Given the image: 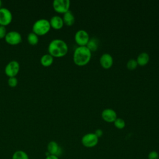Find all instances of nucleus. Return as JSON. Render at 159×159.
I'll list each match as a JSON object with an SVG mask.
<instances>
[{
  "mask_svg": "<svg viewBox=\"0 0 159 159\" xmlns=\"http://www.w3.org/2000/svg\"><path fill=\"white\" fill-rule=\"evenodd\" d=\"M158 159H159V158H158Z\"/></svg>",
  "mask_w": 159,
  "mask_h": 159,
  "instance_id": "obj_28",
  "label": "nucleus"
},
{
  "mask_svg": "<svg viewBox=\"0 0 159 159\" xmlns=\"http://www.w3.org/2000/svg\"><path fill=\"white\" fill-rule=\"evenodd\" d=\"M1 6H2V1L0 0V9L2 7Z\"/></svg>",
  "mask_w": 159,
  "mask_h": 159,
  "instance_id": "obj_27",
  "label": "nucleus"
},
{
  "mask_svg": "<svg viewBox=\"0 0 159 159\" xmlns=\"http://www.w3.org/2000/svg\"><path fill=\"white\" fill-rule=\"evenodd\" d=\"M6 28L4 26L0 25V39L5 38L6 34H7Z\"/></svg>",
  "mask_w": 159,
  "mask_h": 159,
  "instance_id": "obj_24",
  "label": "nucleus"
},
{
  "mask_svg": "<svg viewBox=\"0 0 159 159\" xmlns=\"http://www.w3.org/2000/svg\"><path fill=\"white\" fill-rule=\"evenodd\" d=\"M7 84L11 88L16 87L18 84V80L16 77H11L9 78L7 80Z\"/></svg>",
  "mask_w": 159,
  "mask_h": 159,
  "instance_id": "obj_22",
  "label": "nucleus"
},
{
  "mask_svg": "<svg viewBox=\"0 0 159 159\" xmlns=\"http://www.w3.org/2000/svg\"><path fill=\"white\" fill-rule=\"evenodd\" d=\"M45 159H59L58 157L55 156V155H49L48 156L46 157Z\"/></svg>",
  "mask_w": 159,
  "mask_h": 159,
  "instance_id": "obj_26",
  "label": "nucleus"
},
{
  "mask_svg": "<svg viewBox=\"0 0 159 159\" xmlns=\"http://www.w3.org/2000/svg\"><path fill=\"white\" fill-rule=\"evenodd\" d=\"M114 60L112 55L108 53H103L99 58V63L104 69H109L113 65Z\"/></svg>",
  "mask_w": 159,
  "mask_h": 159,
  "instance_id": "obj_11",
  "label": "nucleus"
},
{
  "mask_svg": "<svg viewBox=\"0 0 159 159\" xmlns=\"http://www.w3.org/2000/svg\"><path fill=\"white\" fill-rule=\"evenodd\" d=\"M51 27L49 20L46 19H40L37 20L32 25V32L38 36L46 35L50 30Z\"/></svg>",
  "mask_w": 159,
  "mask_h": 159,
  "instance_id": "obj_3",
  "label": "nucleus"
},
{
  "mask_svg": "<svg viewBox=\"0 0 159 159\" xmlns=\"http://www.w3.org/2000/svg\"><path fill=\"white\" fill-rule=\"evenodd\" d=\"M94 134H95L98 138H99V137H101L102 136V135H103V131H102L101 129H96V130H95Z\"/></svg>",
  "mask_w": 159,
  "mask_h": 159,
  "instance_id": "obj_25",
  "label": "nucleus"
},
{
  "mask_svg": "<svg viewBox=\"0 0 159 159\" xmlns=\"http://www.w3.org/2000/svg\"><path fill=\"white\" fill-rule=\"evenodd\" d=\"M99 46V40L98 39L93 37L91 39H89L86 47L91 52H95L98 50Z\"/></svg>",
  "mask_w": 159,
  "mask_h": 159,
  "instance_id": "obj_17",
  "label": "nucleus"
},
{
  "mask_svg": "<svg viewBox=\"0 0 159 159\" xmlns=\"http://www.w3.org/2000/svg\"><path fill=\"white\" fill-rule=\"evenodd\" d=\"M150 60L149 55L147 52H142L140 53L137 57L136 61L137 62L138 65L140 66H145L148 64Z\"/></svg>",
  "mask_w": 159,
  "mask_h": 159,
  "instance_id": "obj_14",
  "label": "nucleus"
},
{
  "mask_svg": "<svg viewBox=\"0 0 159 159\" xmlns=\"http://www.w3.org/2000/svg\"><path fill=\"white\" fill-rule=\"evenodd\" d=\"M49 22L51 28H53L55 30H60L64 25L63 19L59 16H54L52 17Z\"/></svg>",
  "mask_w": 159,
  "mask_h": 159,
  "instance_id": "obj_13",
  "label": "nucleus"
},
{
  "mask_svg": "<svg viewBox=\"0 0 159 159\" xmlns=\"http://www.w3.org/2000/svg\"><path fill=\"white\" fill-rule=\"evenodd\" d=\"M91 52L86 46H78L74 50L73 60L74 63L79 66L86 65L91 58Z\"/></svg>",
  "mask_w": 159,
  "mask_h": 159,
  "instance_id": "obj_2",
  "label": "nucleus"
},
{
  "mask_svg": "<svg viewBox=\"0 0 159 159\" xmlns=\"http://www.w3.org/2000/svg\"><path fill=\"white\" fill-rule=\"evenodd\" d=\"M81 142L84 147L86 148H93L98 143L99 138L94 133H88L82 137Z\"/></svg>",
  "mask_w": 159,
  "mask_h": 159,
  "instance_id": "obj_5",
  "label": "nucleus"
},
{
  "mask_svg": "<svg viewBox=\"0 0 159 159\" xmlns=\"http://www.w3.org/2000/svg\"><path fill=\"white\" fill-rule=\"evenodd\" d=\"M47 152L50 155L59 157L61 153L62 150L58 143L55 141H50L47 145Z\"/></svg>",
  "mask_w": 159,
  "mask_h": 159,
  "instance_id": "obj_12",
  "label": "nucleus"
},
{
  "mask_svg": "<svg viewBox=\"0 0 159 159\" xmlns=\"http://www.w3.org/2000/svg\"><path fill=\"white\" fill-rule=\"evenodd\" d=\"M138 66L137 62L135 59L131 58L128 60L126 64V67L129 70H134Z\"/></svg>",
  "mask_w": 159,
  "mask_h": 159,
  "instance_id": "obj_21",
  "label": "nucleus"
},
{
  "mask_svg": "<svg viewBox=\"0 0 159 159\" xmlns=\"http://www.w3.org/2000/svg\"><path fill=\"white\" fill-rule=\"evenodd\" d=\"M62 19H63L64 24H65L67 26L73 25L75 21V16L72 13V12L70 11H68V12L63 14Z\"/></svg>",
  "mask_w": 159,
  "mask_h": 159,
  "instance_id": "obj_15",
  "label": "nucleus"
},
{
  "mask_svg": "<svg viewBox=\"0 0 159 159\" xmlns=\"http://www.w3.org/2000/svg\"><path fill=\"white\" fill-rule=\"evenodd\" d=\"M12 20V15L10 10L6 7L0 9V25L7 26L9 25Z\"/></svg>",
  "mask_w": 159,
  "mask_h": 159,
  "instance_id": "obj_9",
  "label": "nucleus"
},
{
  "mask_svg": "<svg viewBox=\"0 0 159 159\" xmlns=\"http://www.w3.org/2000/svg\"><path fill=\"white\" fill-rule=\"evenodd\" d=\"M159 154L157 151L153 150L149 152L148 155V159H158Z\"/></svg>",
  "mask_w": 159,
  "mask_h": 159,
  "instance_id": "obj_23",
  "label": "nucleus"
},
{
  "mask_svg": "<svg viewBox=\"0 0 159 159\" xmlns=\"http://www.w3.org/2000/svg\"><path fill=\"white\" fill-rule=\"evenodd\" d=\"M4 39L9 45H17L22 42V36L19 32L12 30L7 33Z\"/></svg>",
  "mask_w": 159,
  "mask_h": 159,
  "instance_id": "obj_8",
  "label": "nucleus"
},
{
  "mask_svg": "<svg viewBox=\"0 0 159 159\" xmlns=\"http://www.w3.org/2000/svg\"><path fill=\"white\" fill-rule=\"evenodd\" d=\"M74 38L76 43L78 45V46H86L90 39L88 33L83 29L76 31Z\"/></svg>",
  "mask_w": 159,
  "mask_h": 159,
  "instance_id": "obj_7",
  "label": "nucleus"
},
{
  "mask_svg": "<svg viewBox=\"0 0 159 159\" xmlns=\"http://www.w3.org/2000/svg\"><path fill=\"white\" fill-rule=\"evenodd\" d=\"M68 51V47L66 43L61 39H53L48 44V54L53 58H61L65 57Z\"/></svg>",
  "mask_w": 159,
  "mask_h": 159,
  "instance_id": "obj_1",
  "label": "nucleus"
},
{
  "mask_svg": "<svg viewBox=\"0 0 159 159\" xmlns=\"http://www.w3.org/2000/svg\"><path fill=\"white\" fill-rule=\"evenodd\" d=\"M101 117L105 122L111 123L114 122V120L117 118V116L116 112L114 109L106 108L102 111Z\"/></svg>",
  "mask_w": 159,
  "mask_h": 159,
  "instance_id": "obj_10",
  "label": "nucleus"
},
{
  "mask_svg": "<svg viewBox=\"0 0 159 159\" xmlns=\"http://www.w3.org/2000/svg\"><path fill=\"white\" fill-rule=\"evenodd\" d=\"M20 70V64L17 61L12 60L9 61L4 68L5 74L9 77H16Z\"/></svg>",
  "mask_w": 159,
  "mask_h": 159,
  "instance_id": "obj_6",
  "label": "nucleus"
},
{
  "mask_svg": "<svg viewBox=\"0 0 159 159\" xmlns=\"http://www.w3.org/2000/svg\"><path fill=\"white\" fill-rule=\"evenodd\" d=\"M53 63V57L50 54H45L40 58V63L44 67L50 66Z\"/></svg>",
  "mask_w": 159,
  "mask_h": 159,
  "instance_id": "obj_16",
  "label": "nucleus"
},
{
  "mask_svg": "<svg viewBox=\"0 0 159 159\" xmlns=\"http://www.w3.org/2000/svg\"><path fill=\"white\" fill-rule=\"evenodd\" d=\"M52 6L55 12L63 14L70 11V1L69 0H54Z\"/></svg>",
  "mask_w": 159,
  "mask_h": 159,
  "instance_id": "obj_4",
  "label": "nucleus"
},
{
  "mask_svg": "<svg viewBox=\"0 0 159 159\" xmlns=\"http://www.w3.org/2000/svg\"><path fill=\"white\" fill-rule=\"evenodd\" d=\"M114 125L118 129H123L125 126V122L123 119L117 117L114 120Z\"/></svg>",
  "mask_w": 159,
  "mask_h": 159,
  "instance_id": "obj_20",
  "label": "nucleus"
},
{
  "mask_svg": "<svg viewBox=\"0 0 159 159\" xmlns=\"http://www.w3.org/2000/svg\"><path fill=\"white\" fill-rule=\"evenodd\" d=\"M12 159H29V158L25 152L23 150H17L13 153Z\"/></svg>",
  "mask_w": 159,
  "mask_h": 159,
  "instance_id": "obj_19",
  "label": "nucleus"
},
{
  "mask_svg": "<svg viewBox=\"0 0 159 159\" xmlns=\"http://www.w3.org/2000/svg\"><path fill=\"white\" fill-rule=\"evenodd\" d=\"M27 40L28 43L32 45H36L38 44L39 39V36L37 35H36L35 34H34V32H30L27 35Z\"/></svg>",
  "mask_w": 159,
  "mask_h": 159,
  "instance_id": "obj_18",
  "label": "nucleus"
}]
</instances>
